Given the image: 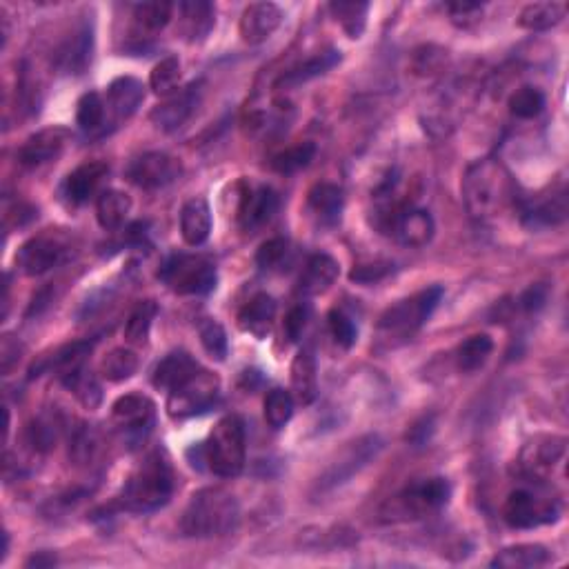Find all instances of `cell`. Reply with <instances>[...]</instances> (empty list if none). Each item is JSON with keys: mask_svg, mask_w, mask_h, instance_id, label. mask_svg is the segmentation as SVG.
Segmentation results:
<instances>
[{"mask_svg": "<svg viewBox=\"0 0 569 569\" xmlns=\"http://www.w3.org/2000/svg\"><path fill=\"white\" fill-rule=\"evenodd\" d=\"M461 189L467 212L476 221H489L498 216L514 198L512 178L496 158H483L469 165Z\"/></svg>", "mask_w": 569, "mask_h": 569, "instance_id": "1", "label": "cell"}, {"mask_svg": "<svg viewBox=\"0 0 569 569\" xmlns=\"http://www.w3.org/2000/svg\"><path fill=\"white\" fill-rule=\"evenodd\" d=\"M241 521V505L223 487H205L196 492L183 512L181 532L192 538H218L232 534Z\"/></svg>", "mask_w": 569, "mask_h": 569, "instance_id": "2", "label": "cell"}, {"mask_svg": "<svg viewBox=\"0 0 569 569\" xmlns=\"http://www.w3.org/2000/svg\"><path fill=\"white\" fill-rule=\"evenodd\" d=\"M174 494V476L167 458L158 452L149 454L125 481L118 494V509L132 514L156 512L169 503Z\"/></svg>", "mask_w": 569, "mask_h": 569, "instance_id": "3", "label": "cell"}, {"mask_svg": "<svg viewBox=\"0 0 569 569\" xmlns=\"http://www.w3.org/2000/svg\"><path fill=\"white\" fill-rule=\"evenodd\" d=\"M198 454H201L198 467L205 463L209 472L221 478L238 476L245 469L247 458L245 423L234 414L221 418L209 432L207 441L198 445Z\"/></svg>", "mask_w": 569, "mask_h": 569, "instance_id": "4", "label": "cell"}, {"mask_svg": "<svg viewBox=\"0 0 569 569\" xmlns=\"http://www.w3.org/2000/svg\"><path fill=\"white\" fill-rule=\"evenodd\" d=\"M443 294L445 289L441 285H434L387 307L381 318H378V336H381V341L392 347L409 341L429 321V316L434 314L438 303L443 301Z\"/></svg>", "mask_w": 569, "mask_h": 569, "instance_id": "5", "label": "cell"}, {"mask_svg": "<svg viewBox=\"0 0 569 569\" xmlns=\"http://www.w3.org/2000/svg\"><path fill=\"white\" fill-rule=\"evenodd\" d=\"M452 498V485L445 478H425L407 485L403 492L383 505V521H409V518H423L443 509Z\"/></svg>", "mask_w": 569, "mask_h": 569, "instance_id": "6", "label": "cell"}, {"mask_svg": "<svg viewBox=\"0 0 569 569\" xmlns=\"http://www.w3.org/2000/svg\"><path fill=\"white\" fill-rule=\"evenodd\" d=\"M158 278L178 296H205L218 283L214 261L201 254H172Z\"/></svg>", "mask_w": 569, "mask_h": 569, "instance_id": "7", "label": "cell"}, {"mask_svg": "<svg viewBox=\"0 0 569 569\" xmlns=\"http://www.w3.org/2000/svg\"><path fill=\"white\" fill-rule=\"evenodd\" d=\"M567 452V438L556 434H538L527 441L516 461L518 476L527 478L529 483L545 485L552 478L554 469L561 465Z\"/></svg>", "mask_w": 569, "mask_h": 569, "instance_id": "8", "label": "cell"}, {"mask_svg": "<svg viewBox=\"0 0 569 569\" xmlns=\"http://www.w3.org/2000/svg\"><path fill=\"white\" fill-rule=\"evenodd\" d=\"M218 394H221V381H218V376L201 369V372L189 378L185 385L169 392L167 414L169 418H174V421H185V418L205 414L216 405Z\"/></svg>", "mask_w": 569, "mask_h": 569, "instance_id": "9", "label": "cell"}, {"mask_svg": "<svg viewBox=\"0 0 569 569\" xmlns=\"http://www.w3.org/2000/svg\"><path fill=\"white\" fill-rule=\"evenodd\" d=\"M558 514H561V505L556 498L532 492V489H514L503 507L505 523L514 529H532L554 523Z\"/></svg>", "mask_w": 569, "mask_h": 569, "instance_id": "10", "label": "cell"}, {"mask_svg": "<svg viewBox=\"0 0 569 569\" xmlns=\"http://www.w3.org/2000/svg\"><path fill=\"white\" fill-rule=\"evenodd\" d=\"M381 449H383V441L376 434L363 436V438H358V441L349 443L341 452V456H338L336 461L325 469L323 476L318 478V483H316L318 492L321 494L332 492V489L345 485L349 478L361 472V469L372 461V458H376Z\"/></svg>", "mask_w": 569, "mask_h": 569, "instance_id": "11", "label": "cell"}, {"mask_svg": "<svg viewBox=\"0 0 569 569\" xmlns=\"http://www.w3.org/2000/svg\"><path fill=\"white\" fill-rule=\"evenodd\" d=\"M69 249L72 247H69L63 236H34L16 252V267L21 269L25 276H43L67 261Z\"/></svg>", "mask_w": 569, "mask_h": 569, "instance_id": "12", "label": "cell"}, {"mask_svg": "<svg viewBox=\"0 0 569 569\" xmlns=\"http://www.w3.org/2000/svg\"><path fill=\"white\" fill-rule=\"evenodd\" d=\"M183 174V165L165 152H147L127 167L129 183L141 189H161L172 185Z\"/></svg>", "mask_w": 569, "mask_h": 569, "instance_id": "13", "label": "cell"}, {"mask_svg": "<svg viewBox=\"0 0 569 569\" xmlns=\"http://www.w3.org/2000/svg\"><path fill=\"white\" fill-rule=\"evenodd\" d=\"M201 103V85H189L185 89H178L176 94L167 96L161 105H156L149 114L152 121L161 132H174L189 116L194 114V109Z\"/></svg>", "mask_w": 569, "mask_h": 569, "instance_id": "14", "label": "cell"}, {"mask_svg": "<svg viewBox=\"0 0 569 569\" xmlns=\"http://www.w3.org/2000/svg\"><path fill=\"white\" fill-rule=\"evenodd\" d=\"M69 143V129L65 127H47L27 138L23 147L18 149V163L23 167H41L54 161L63 154Z\"/></svg>", "mask_w": 569, "mask_h": 569, "instance_id": "15", "label": "cell"}, {"mask_svg": "<svg viewBox=\"0 0 569 569\" xmlns=\"http://www.w3.org/2000/svg\"><path fill=\"white\" fill-rule=\"evenodd\" d=\"M176 12V34L187 43H203L214 29L216 9L209 0H183V3H178Z\"/></svg>", "mask_w": 569, "mask_h": 569, "instance_id": "16", "label": "cell"}, {"mask_svg": "<svg viewBox=\"0 0 569 569\" xmlns=\"http://www.w3.org/2000/svg\"><path fill=\"white\" fill-rule=\"evenodd\" d=\"M281 23L283 9L276 3H252L241 16L238 32L247 45H261L274 36Z\"/></svg>", "mask_w": 569, "mask_h": 569, "instance_id": "17", "label": "cell"}, {"mask_svg": "<svg viewBox=\"0 0 569 569\" xmlns=\"http://www.w3.org/2000/svg\"><path fill=\"white\" fill-rule=\"evenodd\" d=\"M436 232V223L432 214L427 209H418V207H403L401 214L396 216V221L392 223V234L398 243L405 247H425L429 241L434 238Z\"/></svg>", "mask_w": 569, "mask_h": 569, "instance_id": "18", "label": "cell"}, {"mask_svg": "<svg viewBox=\"0 0 569 569\" xmlns=\"http://www.w3.org/2000/svg\"><path fill=\"white\" fill-rule=\"evenodd\" d=\"M154 403L143 394H125L112 405L114 421L121 425L127 434L143 436L154 423Z\"/></svg>", "mask_w": 569, "mask_h": 569, "instance_id": "19", "label": "cell"}, {"mask_svg": "<svg viewBox=\"0 0 569 569\" xmlns=\"http://www.w3.org/2000/svg\"><path fill=\"white\" fill-rule=\"evenodd\" d=\"M276 209L278 196L272 187L261 185L256 189H249L243 196L241 207H238V223H241L245 232H254V229L272 221Z\"/></svg>", "mask_w": 569, "mask_h": 569, "instance_id": "20", "label": "cell"}, {"mask_svg": "<svg viewBox=\"0 0 569 569\" xmlns=\"http://www.w3.org/2000/svg\"><path fill=\"white\" fill-rule=\"evenodd\" d=\"M109 174V167L103 161H89L78 165L72 174L65 178L63 196L69 205H83L96 194L103 178Z\"/></svg>", "mask_w": 569, "mask_h": 569, "instance_id": "21", "label": "cell"}, {"mask_svg": "<svg viewBox=\"0 0 569 569\" xmlns=\"http://www.w3.org/2000/svg\"><path fill=\"white\" fill-rule=\"evenodd\" d=\"M201 372V365H198L192 356L183 349H176V352L167 354L161 363L156 365L152 383L161 392H174L181 385H185L189 378Z\"/></svg>", "mask_w": 569, "mask_h": 569, "instance_id": "22", "label": "cell"}, {"mask_svg": "<svg viewBox=\"0 0 569 569\" xmlns=\"http://www.w3.org/2000/svg\"><path fill=\"white\" fill-rule=\"evenodd\" d=\"M307 207L318 225L334 227L343 216L345 194L343 189L334 183H316L307 194Z\"/></svg>", "mask_w": 569, "mask_h": 569, "instance_id": "23", "label": "cell"}, {"mask_svg": "<svg viewBox=\"0 0 569 569\" xmlns=\"http://www.w3.org/2000/svg\"><path fill=\"white\" fill-rule=\"evenodd\" d=\"M176 5L167 3V0H149V3L134 5L132 12V32L138 41L145 38H154L158 32L169 25L174 18Z\"/></svg>", "mask_w": 569, "mask_h": 569, "instance_id": "24", "label": "cell"}, {"mask_svg": "<svg viewBox=\"0 0 569 569\" xmlns=\"http://www.w3.org/2000/svg\"><path fill=\"white\" fill-rule=\"evenodd\" d=\"M289 378H292L294 401L301 405H312L318 396V367L312 349L303 347L301 352L294 356Z\"/></svg>", "mask_w": 569, "mask_h": 569, "instance_id": "25", "label": "cell"}, {"mask_svg": "<svg viewBox=\"0 0 569 569\" xmlns=\"http://www.w3.org/2000/svg\"><path fill=\"white\" fill-rule=\"evenodd\" d=\"M212 234V209L205 198L196 196L181 209V236L189 247H201Z\"/></svg>", "mask_w": 569, "mask_h": 569, "instance_id": "26", "label": "cell"}, {"mask_svg": "<svg viewBox=\"0 0 569 569\" xmlns=\"http://www.w3.org/2000/svg\"><path fill=\"white\" fill-rule=\"evenodd\" d=\"M92 52H94L92 25L81 23L61 47L58 63H61V67L69 74H83L89 63H92Z\"/></svg>", "mask_w": 569, "mask_h": 569, "instance_id": "27", "label": "cell"}, {"mask_svg": "<svg viewBox=\"0 0 569 569\" xmlns=\"http://www.w3.org/2000/svg\"><path fill=\"white\" fill-rule=\"evenodd\" d=\"M338 274H341V265H338L334 256L314 254L309 256V261L305 263L301 281H298V289L307 296L323 294L336 283Z\"/></svg>", "mask_w": 569, "mask_h": 569, "instance_id": "28", "label": "cell"}, {"mask_svg": "<svg viewBox=\"0 0 569 569\" xmlns=\"http://www.w3.org/2000/svg\"><path fill=\"white\" fill-rule=\"evenodd\" d=\"M145 101V87L134 76H121L107 89V107L112 109L118 121H127Z\"/></svg>", "mask_w": 569, "mask_h": 569, "instance_id": "29", "label": "cell"}, {"mask_svg": "<svg viewBox=\"0 0 569 569\" xmlns=\"http://www.w3.org/2000/svg\"><path fill=\"white\" fill-rule=\"evenodd\" d=\"M338 63H341V52H336V49H327V52L316 54L312 58H307L305 63L296 65L285 72L281 78L276 81V89H289V87H298L307 81H312V78H318L327 74L329 69H334Z\"/></svg>", "mask_w": 569, "mask_h": 569, "instance_id": "30", "label": "cell"}, {"mask_svg": "<svg viewBox=\"0 0 569 569\" xmlns=\"http://www.w3.org/2000/svg\"><path fill=\"white\" fill-rule=\"evenodd\" d=\"M276 318V301L269 294H256L249 301L241 314H238V325L243 332H249L256 338H265Z\"/></svg>", "mask_w": 569, "mask_h": 569, "instance_id": "31", "label": "cell"}, {"mask_svg": "<svg viewBox=\"0 0 569 569\" xmlns=\"http://www.w3.org/2000/svg\"><path fill=\"white\" fill-rule=\"evenodd\" d=\"M552 561V554L549 549L536 543H523L514 547H505L503 552H498L492 558V567L501 569H532V567H543Z\"/></svg>", "mask_w": 569, "mask_h": 569, "instance_id": "32", "label": "cell"}, {"mask_svg": "<svg viewBox=\"0 0 569 569\" xmlns=\"http://www.w3.org/2000/svg\"><path fill=\"white\" fill-rule=\"evenodd\" d=\"M132 209V198H129L121 189H105L96 201V218L105 232H114L121 229Z\"/></svg>", "mask_w": 569, "mask_h": 569, "instance_id": "33", "label": "cell"}, {"mask_svg": "<svg viewBox=\"0 0 569 569\" xmlns=\"http://www.w3.org/2000/svg\"><path fill=\"white\" fill-rule=\"evenodd\" d=\"M567 14L565 3H532L525 5L518 14V27L527 32H547L556 27Z\"/></svg>", "mask_w": 569, "mask_h": 569, "instance_id": "34", "label": "cell"}, {"mask_svg": "<svg viewBox=\"0 0 569 569\" xmlns=\"http://www.w3.org/2000/svg\"><path fill=\"white\" fill-rule=\"evenodd\" d=\"M329 12L349 38H361L365 34L369 14V3L365 0H334L329 3Z\"/></svg>", "mask_w": 569, "mask_h": 569, "instance_id": "35", "label": "cell"}, {"mask_svg": "<svg viewBox=\"0 0 569 569\" xmlns=\"http://www.w3.org/2000/svg\"><path fill=\"white\" fill-rule=\"evenodd\" d=\"M523 218L529 227L561 225L567 218V194L558 192V194H552L549 198H545V201H541V203L527 207Z\"/></svg>", "mask_w": 569, "mask_h": 569, "instance_id": "36", "label": "cell"}, {"mask_svg": "<svg viewBox=\"0 0 569 569\" xmlns=\"http://www.w3.org/2000/svg\"><path fill=\"white\" fill-rule=\"evenodd\" d=\"M494 349V341L489 338L487 334H474L469 336L467 341L456 349V365L461 372H476V369H481L489 354H492Z\"/></svg>", "mask_w": 569, "mask_h": 569, "instance_id": "37", "label": "cell"}, {"mask_svg": "<svg viewBox=\"0 0 569 569\" xmlns=\"http://www.w3.org/2000/svg\"><path fill=\"white\" fill-rule=\"evenodd\" d=\"M138 369V356L129 347H114L101 363V374L109 383H123L132 378Z\"/></svg>", "mask_w": 569, "mask_h": 569, "instance_id": "38", "label": "cell"}, {"mask_svg": "<svg viewBox=\"0 0 569 569\" xmlns=\"http://www.w3.org/2000/svg\"><path fill=\"white\" fill-rule=\"evenodd\" d=\"M92 352V343H72V345H65L54 352V356H49L45 361V369H56V372H61V376L65 378L67 374L76 372V369L85 367V358ZM43 367L34 369V372H41Z\"/></svg>", "mask_w": 569, "mask_h": 569, "instance_id": "39", "label": "cell"}, {"mask_svg": "<svg viewBox=\"0 0 569 569\" xmlns=\"http://www.w3.org/2000/svg\"><path fill=\"white\" fill-rule=\"evenodd\" d=\"M156 314H158V307L154 301L138 303L125 323V341L129 345H145Z\"/></svg>", "mask_w": 569, "mask_h": 569, "instance_id": "40", "label": "cell"}, {"mask_svg": "<svg viewBox=\"0 0 569 569\" xmlns=\"http://www.w3.org/2000/svg\"><path fill=\"white\" fill-rule=\"evenodd\" d=\"M181 85V61L176 56H167L161 63H156L149 74V87L156 96H172Z\"/></svg>", "mask_w": 569, "mask_h": 569, "instance_id": "41", "label": "cell"}, {"mask_svg": "<svg viewBox=\"0 0 569 569\" xmlns=\"http://www.w3.org/2000/svg\"><path fill=\"white\" fill-rule=\"evenodd\" d=\"M294 396L285 392V389L276 387L272 392H267L265 396V421L272 429H283L294 416Z\"/></svg>", "mask_w": 569, "mask_h": 569, "instance_id": "42", "label": "cell"}, {"mask_svg": "<svg viewBox=\"0 0 569 569\" xmlns=\"http://www.w3.org/2000/svg\"><path fill=\"white\" fill-rule=\"evenodd\" d=\"M509 114L514 118H521V121H529V118H536L538 114L543 112L545 107V94L538 87L525 85L521 89L509 96Z\"/></svg>", "mask_w": 569, "mask_h": 569, "instance_id": "43", "label": "cell"}, {"mask_svg": "<svg viewBox=\"0 0 569 569\" xmlns=\"http://www.w3.org/2000/svg\"><path fill=\"white\" fill-rule=\"evenodd\" d=\"M63 383H65V387L69 389V392H74V396L87 409H94V407L101 405V401H103L101 385H98V381H96L94 376H89L85 372V367L76 369V372H72V374H67L63 378Z\"/></svg>", "mask_w": 569, "mask_h": 569, "instance_id": "44", "label": "cell"}, {"mask_svg": "<svg viewBox=\"0 0 569 569\" xmlns=\"http://www.w3.org/2000/svg\"><path fill=\"white\" fill-rule=\"evenodd\" d=\"M316 156V145L314 143H301L294 147H287L285 152L276 154L272 158V169L278 174H296L301 169L309 167V163L314 161Z\"/></svg>", "mask_w": 569, "mask_h": 569, "instance_id": "45", "label": "cell"}, {"mask_svg": "<svg viewBox=\"0 0 569 569\" xmlns=\"http://www.w3.org/2000/svg\"><path fill=\"white\" fill-rule=\"evenodd\" d=\"M105 112H107V103L103 101V96L89 92L78 101L76 123L83 132H96V129L105 123Z\"/></svg>", "mask_w": 569, "mask_h": 569, "instance_id": "46", "label": "cell"}, {"mask_svg": "<svg viewBox=\"0 0 569 569\" xmlns=\"http://www.w3.org/2000/svg\"><path fill=\"white\" fill-rule=\"evenodd\" d=\"M198 336H201V343L209 356L216 358V361H225L229 343L221 323L214 321V318H205V321L198 325Z\"/></svg>", "mask_w": 569, "mask_h": 569, "instance_id": "47", "label": "cell"}, {"mask_svg": "<svg viewBox=\"0 0 569 569\" xmlns=\"http://www.w3.org/2000/svg\"><path fill=\"white\" fill-rule=\"evenodd\" d=\"M327 325H329V334L336 341L338 347L343 349H352L358 341V329L354 325L352 318H349L343 309H332L327 316Z\"/></svg>", "mask_w": 569, "mask_h": 569, "instance_id": "48", "label": "cell"}, {"mask_svg": "<svg viewBox=\"0 0 569 569\" xmlns=\"http://www.w3.org/2000/svg\"><path fill=\"white\" fill-rule=\"evenodd\" d=\"M447 63V52L441 47L425 45L421 49H416L412 58V67L418 76H432L438 74Z\"/></svg>", "mask_w": 569, "mask_h": 569, "instance_id": "49", "label": "cell"}, {"mask_svg": "<svg viewBox=\"0 0 569 569\" xmlns=\"http://www.w3.org/2000/svg\"><path fill=\"white\" fill-rule=\"evenodd\" d=\"M447 14L452 18V23L456 27H472L483 16V5L481 3H472V0H458V3H449L447 5Z\"/></svg>", "mask_w": 569, "mask_h": 569, "instance_id": "50", "label": "cell"}, {"mask_svg": "<svg viewBox=\"0 0 569 569\" xmlns=\"http://www.w3.org/2000/svg\"><path fill=\"white\" fill-rule=\"evenodd\" d=\"M287 241L285 238H269L256 252V265L261 269H276L285 261L287 256Z\"/></svg>", "mask_w": 569, "mask_h": 569, "instance_id": "51", "label": "cell"}, {"mask_svg": "<svg viewBox=\"0 0 569 569\" xmlns=\"http://www.w3.org/2000/svg\"><path fill=\"white\" fill-rule=\"evenodd\" d=\"M392 272H394V265L385 263V261L356 265L352 272H349V281H354L358 285H372V283L383 281V278H387Z\"/></svg>", "mask_w": 569, "mask_h": 569, "instance_id": "52", "label": "cell"}, {"mask_svg": "<svg viewBox=\"0 0 569 569\" xmlns=\"http://www.w3.org/2000/svg\"><path fill=\"white\" fill-rule=\"evenodd\" d=\"M56 443V423L47 421V418H38V421L29 427V445L36 452H47Z\"/></svg>", "mask_w": 569, "mask_h": 569, "instance_id": "53", "label": "cell"}, {"mask_svg": "<svg viewBox=\"0 0 569 569\" xmlns=\"http://www.w3.org/2000/svg\"><path fill=\"white\" fill-rule=\"evenodd\" d=\"M309 321V309L305 305H296L287 312L285 316V334L289 338V343H298L305 332Z\"/></svg>", "mask_w": 569, "mask_h": 569, "instance_id": "54", "label": "cell"}, {"mask_svg": "<svg viewBox=\"0 0 569 569\" xmlns=\"http://www.w3.org/2000/svg\"><path fill=\"white\" fill-rule=\"evenodd\" d=\"M547 296H549V287L545 283H536L532 287H527L521 294V298H518V307L527 314H536L545 307Z\"/></svg>", "mask_w": 569, "mask_h": 569, "instance_id": "55", "label": "cell"}, {"mask_svg": "<svg viewBox=\"0 0 569 569\" xmlns=\"http://www.w3.org/2000/svg\"><path fill=\"white\" fill-rule=\"evenodd\" d=\"M432 432H434V416H423L421 421L409 427V432L405 438L409 443H414L418 447V445H423L429 441Z\"/></svg>", "mask_w": 569, "mask_h": 569, "instance_id": "56", "label": "cell"}, {"mask_svg": "<svg viewBox=\"0 0 569 569\" xmlns=\"http://www.w3.org/2000/svg\"><path fill=\"white\" fill-rule=\"evenodd\" d=\"M0 352H3V356H0V361H3V372L9 374L12 372V367L21 361V356H18V343L12 341V336H5L3 349H0Z\"/></svg>", "mask_w": 569, "mask_h": 569, "instance_id": "57", "label": "cell"}, {"mask_svg": "<svg viewBox=\"0 0 569 569\" xmlns=\"http://www.w3.org/2000/svg\"><path fill=\"white\" fill-rule=\"evenodd\" d=\"M25 565H27V567H36V569L52 567V565H56V556L47 554V552H38V554H34L32 558H29V561H27Z\"/></svg>", "mask_w": 569, "mask_h": 569, "instance_id": "58", "label": "cell"}]
</instances>
